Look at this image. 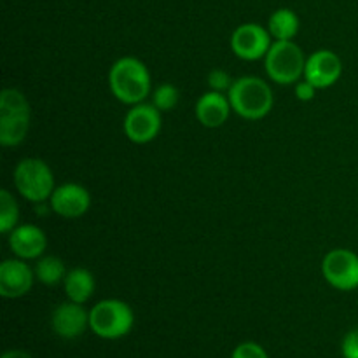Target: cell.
<instances>
[{"mask_svg":"<svg viewBox=\"0 0 358 358\" xmlns=\"http://www.w3.org/2000/svg\"><path fill=\"white\" fill-rule=\"evenodd\" d=\"M108 87L121 103L129 107L142 103L152 93L149 69L135 56L119 58L108 70Z\"/></svg>","mask_w":358,"mask_h":358,"instance_id":"obj_1","label":"cell"},{"mask_svg":"<svg viewBox=\"0 0 358 358\" xmlns=\"http://www.w3.org/2000/svg\"><path fill=\"white\" fill-rule=\"evenodd\" d=\"M227 98H229L233 112L247 121H259L266 117L275 103L271 86L264 79L255 76H243L240 79H234Z\"/></svg>","mask_w":358,"mask_h":358,"instance_id":"obj_2","label":"cell"},{"mask_svg":"<svg viewBox=\"0 0 358 358\" xmlns=\"http://www.w3.org/2000/svg\"><path fill=\"white\" fill-rule=\"evenodd\" d=\"M30 129V103L20 90L6 87L0 94V143L16 147Z\"/></svg>","mask_w":358,"mask_h":358,"instance_id":"obj_3","label":"cell"},{"mask_svg":"<svg viewBox=\"0 0 358 358\" xmlns=\"http://www.w3.org/2000/svg\"><path fill=\"white\" fill-rule=\"evenodd\" d=\"M264 66L273 83L290 86L304 77L306 56L294 41H273L264 56Z\"/></svg>","mask_w":358,"mask_h":358,"instance_id":"obj_4","label":"cell"},{"mask_svg":"<svg viewBox=\"0 0 358 358\" xmlns=\"http://www.w3.org/2000/svg\"><path fill=\"white\" fill-rule=\"evenodd\" d=\"M14 187L27 201L44 203L56 189L49 164L38 157H24L14 168Z\"/></svg>","mask_w":358,"mask_h":358,"instance_id":"obj_5","label":"cell"},{"mask_svg":"<svg viewBox=\"0 0 358 358\" xmlns=\"http://www.w3.org/2000/svg\"><path fill=\"white\" fill-rule=\"evenodd\" d=\"M135 325L131 306L121 299H103L90 310V329L103 339L124 338Z\"/></svg>","mask_w":358,"mask_h":358,"instance_id":"obj_6","label":"cell"},{"mask_svg":"<svg viewBox=\"0 0 358 358\" xmlns=\"http://www.w3.org/2000/svg\"><path fill=\"white\" fill-rule=\"evenodd\" d=\"M322 275L336 290L358 289V255L348 248H334L322 261Z\"/></svg>","mask_w":358,"mask_h":358,"instance_id":"obj_7","label":"cell"},{"mask_svg":"<svg viewBox=\"0 0 358 358\" xmlns=\"http://www.w3.org/2000/svg\"><path fill=\"white\" fill-rule=\"evenodd\" d=\"M163 112L159 108L154 107V103H136L126 112L124 122H122V129L129 142L138 143H149L156 140L159 135L161 126H163Z\"/></svg>","mask_w":358,"mask_h":358,"instance_id":"obj_8","label":"cell"},{"mask_svg":"<svg viewBox=\"0 0 358 358\" xmlns=\"http://www.w3.org/2000/svg\"><path fill=\"white\" fill-rule=\"evenodd\" d=\"M231 51L245 62H255L268 55L273 37L268 27L259 23H243L231 35Z\"/></svg>","mask_w":358,"mask_h":358,"instance_id":"obj_9","label":"cell"},{"mask_svg":"<svg viewBox=\"0 0 358 358\" xmlns=\"http://www.w3.org/2000/svg\"><path fill=\"white\" fill-rule=\"evenodd\" d=\"M343 73V62L331 49H318L306 58L303 79L310 80L317 90L334 86Z\"/></svg>","mask_w":358,"mask_h":358,"instance_id":"obj_10","label":"cell"},{"mask_svg":"<svg viewBox=\"0 0 358 358\" xmlns=\"http://www.w3.org/2000/svg\"><path fill=\"white\" fill-rule=\"evenodd\" d=\"M51 212L63 219H79L90 210L91 196L84 185L66 182V184L56 185L49 198Z\"/></svg>","mask_w":358,"mask_h":358,"instance_id":"obj_11","label":"cell"},{"mask_svg":"<svg viewBox=\"0 0 358 358\" xmlns=\"http://www.w3.org/2000/svg\"><path fill=\"white\" fill-rule=\"evenodd\" d=\"M35 282V271L23 259H7L0 264V296L17 299L27 296Z\"/></svg>","mask_w":358,"mask_h":358,"instance_id":"obj_12","label":"cell"},{"mask_svg":"<svg viewBox=\"0 0 358 358\" xmlns=\"http://www.w3.org/2000/svg\"><path fill=\"white\" fill-rule=\"evenodd\" d=\"M51 327L56 336L63 339H76L90 329V311L79 303L66 301L51 315Z\"/></svg>","mask_w":358,"mask_h":358,"instance_id":"obj_13","label":"cell"},{"mask_svg":"<svg viewBox=\"0 0 358 358\" xmlns=\"http://www.w3.org/2000/svg\"><path fill=\"white\" fill-rule=\"evenodd\" d=\"M7 236H9L10 252L23 261H37L44 255L45 247H48L45 233L35 224L16 226Z\"/></svg>","mask_w":358,"mask_h":358,"instance_id":"obj_14","label":"cell"},{"mask_svg":"<svg viewBox=\"0 0 358 358\" xmlns=\"http://www.w3.org/2000/svg\"><path fill=\"white\" fill-rule=\"evenodd\" d=\"M231 101L227 94L217 93V91H206L196 101V119L205 128H220L229 119Z\"/></svg>","mask_w":358,"mask_h":358,"instance_id":"obj_15","label":"cell"},{"mask_svg":"<svg viewBox=\"0 0 358 358\" xmlns=\"http://www.w3.org/2000/svg\"><path fill=\"white\" fill-rule=\"evenodd\" d=\"M63 289L69 301L84 304L93 297L94 289H96V280L93 273L86 268H73L66 273L63 280Z\"/></svg>","mask_w":358,"mask_h":358,"instance_id":"obj_16","label":"cell"},{"mask_svg":"<svg viewBox=\"0 0 358 358\" xmlns=\"http://www.w3.org/2000/svg\"><path fill=\"white\" fill-rule=\"evenodd\" d=\"M299 27V16L287 7L276 9L268 20V30L273 41H294Z\"/></svg>","mask_w":358,"mask_h":358,"instance_id":"obj_17","label":"cell"},{"mask_svg":"<svg viewBox=\"0 0 358 358\" xmlns=\"http://www.w3.org/2000/svg\"><path fill=\"white\" fill-rule=\"evenodd\" d=\"M34 271L35 280H38V282L48 287L63 283L66 273H69L65 268V262L56 257V255H42V257H38L37 262H35Z\"/></svg>","mask_w":358,"mask_h":358,"instance_id":"obj_18","label":"cell"},{"mask_svg":"<svg viewBox=\"0 0 358 358\" xmlns=\"http://www.w3.org/2000/svg\"><path fill=\"white\" fill-rule=\"evenodd\" d=\"M20 220V206L7 189L0 191V233L9 234Z\"/></svg>","mask_w":358,"mask_h":358,"instance_id":"obj_19","label":"cell"},{"mask_svg":"<svg viewBox=\"0 0 358 358\" xmlns=\"http://www.w3.org/2000/svg\"><path fill=\"white\" fill-rule=\"evenodd\" d=\"M180 101V91L175 84L164 83L154 90L152 93V103L154 107L159 108L161 112H171Z\"/></svg>","mask_w":358,"mask_h":358,"instance_id":"obj_20","label":"cell"},{"mask_svg":"<svg viewBox=\"0 0 358 358\" xmlns=\"http://www.w3.org/2000/svg\"><path fill=\"white\" fill-rule=\"evenodd\" d=\"M233 83V77L222 69H213L206 77V84H208L210 91H217V93H229Z\"/></svg>","mask_w":358,"mask_h":358,"instance_id":"obj_21","label":"cell"},{"mask_svg":"<svg viewBox=\"0 0 358 358\" xmlns=\"http://www.w3.org/2000/svg\"><path fill=\"white\" fill-rule=\"evenodd\" d=\"M231 358H269V357L261 345L247 341V343H241V345H238L236 348H234Z\"/></svg>","mask_w":358,"mask_h":358,"instance_id":"obj_22","label":"cell"},{"mask_svg":"<svg viewBox=\"0 0 358 358\" xmlns=\"http://www.w3.org/2000/svg\"><path fill=\"white\" fill-rule=\"evenodd\" d=\"M343 357L345 358H358V327L352 329L343 339Z\"/></svg>","mask_w":358,"mask_h":358,"instance_id":"obj_23","label":"cell"},{"mask_svg":"<svg viewBox=\"0 0 358 358\" xmlns=\"http://www.w3.org/2000/svg\"><path fill=\"white\" fill-rule=\"evenodd\" d=\"M317 94V87L306 79H301L299 83H296V96L301 101H311Z\"/></svg>","mask_w":358,"mask_h":358,"instance_id":"obj_24","label":"cell"},{"mask_svg":"<svg viewBox=\"0 0 358 358\" xmlns=\"http://www.w3.org/2000/svg\"><path fill=\"white\" fill-rule=\"evenodd\" d=\"M2 358H34L30 353L23 352V350H10V352H6Z\"/></svg>","mask_w":358,"mask_h":358,"instance_id":"obj_25","label":"cell"}]
</instances>
